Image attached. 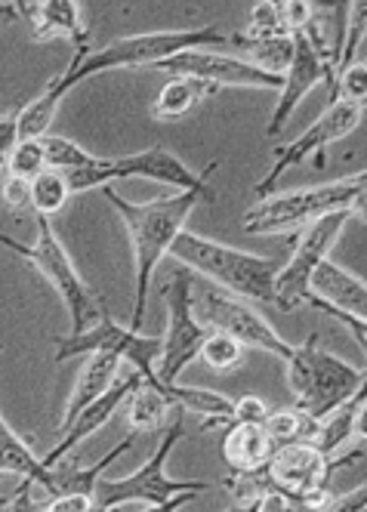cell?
I'll return each instance as SVG.
<instances>
[{
  "mask_svg": "<svg viewBox=\"0 0 367 512\" xmlns=\"http://www.w3.org/2000/svg\"><path fill=\"white\" fill-rule=\"evenodd\" d=\"M229 44V34L219 28H176V31H145V34H130V38L112 41L90 53H75L71 65L62 71L59 78L47 84V90L31 99L28 105L19 108V133L22 139H44L50 136L56 108L65 99L68 90H75L87 78H96L102 71L115 68H155L167 62L176 53L186 50H207V47H223Z\"/></svg>",
  "mask_w": 367,
  "mask_h": 512,
  "instance_id": "obj_1",
  "label": "cell"
},
{
  "mask_svg": "<svg viewBox=\"0 0 367 512\" xmlns=\"http://www.w3.org/2000/svg\"><path fill=\"white\" fill-rule=\"evenodd\" d=\"M102 195L118 210L121 223L130 235L133 266H136V303H133V315H130L127 327L139 331L145 321V309H149V290H152L155 269L161 266L164 256H170L173 241L179 238L182 229H186V219L204 198L195 192H179V195L136 204V201H127L124 195H118L112 186H105Z\"/></svg>",
  "mask_w": 367,
  "mask_h": 512,
  "instance_id": "obj_2",
  "label": "cell"
},
{
  "mask_svg": "<svg viewBox=\"0 0 367 512\" xmlns=\"http://www.w3.org/2000/svg\"><path fill=\"white\" fill-rule=\"evenodd\" d=\"M170 256L179 266H186L189 272H198V275L210 278L213 284H219L226 294L275 306V281L281 272L278 260L210 241V238H204L198 232H186V229H182L179 238L173 241Z\"/></svg>",
  "mask_w": 367,
  "mask_h": 512,
  "instance_id": "obj_3",
  "label": "cell"
},
{
  "mask_svg": "<svg viewBox=\"0 0 367 512\" xmlns=\"http://www.w3.org/2000/svg\"><path fill=\"white\" fill-rule=\"evenodd\" d=\"M364 380L367 368H355V364L321 349L318 334H312L303 346H293L287 361V386L297 408L309 420H324L343 401H349Z\"/></svg>",
  "mask_w": 367,
  "mask_h": 512,
  "instance_id": "obj_4",
  "label": "cell"
},
{
  "mask_svg": "<svg viewBox=\"0 0 367 512\" xmlns=\"http://www.w3.org/2000/svg\"><path fill=\"white\" fill-rule=\"evenodd\" d=\"M367 189V170L324 182V186L297 189V192H275L263 201H256L244 213V232L247 235H284L293 229H306L315 219L330 213L349 210L352 201Z\"/></svg>",
  "mask_w": 367,
  "mask_h": 512,
  "instance_id": "obj_5",
  "label": "cell"
},
{
  "mask_svg": "<svg viewBox=\"0 0 367 512\" xmlns=\"http://www.w3.org/2000/svg\"><path fill=\"white\" fill-rule=\"evenodd\" d=\"M182 417H186V411L176 408L170 423L164 426V435H161L155 454L145 460L136 472L121 475V479H99L96 494H93L96 512H115L124 503H149V506H155V503H167V500H173L179 494L210 491L207 482H176L167 475V460H170L173 448L179 445L182 432H186Z\"/></svg>",
  "mask_w": 367,
  "mask_h": 512,
  "instance_id": "obj_6",
  "label": "cell"
},
{
  "mask_svg": "<svg viewBox=\"0 0 367 512\" xmlns=\"http://www.w3.org/2000/svg\"><path fill=\"white\" fill-rule=\"evenodd\" d=\"M216 164L219 161H210L201 173H192L186 167V161H179L170 149L152 145V149H142L136 155H124V158H99L93 167L65 173V176H68V186L75 195L90 192V189H105L108 182H115V179H152V182L173 186L179 192H195L213 204V192L207 186V179L216 170Z\"/></svg>",
  "mask_w": 367,
  "mask_h": 512,
  "instance_id": "obj_7",
  "label": "cell"
},
{
  "mask_svg": "<svg viewBox=\"0 0 367 512\" xmlns=\"http://www.w3.org/2000/svg\"><path fill=\"white\" fill-rule=\"evenodd\" d=\"M0 244H4L10 253L28 260L34 269H38L53 290L62 297V303L68 306L71 315V334H84L87 327H93L102 315V303L96 300V294L87 287V281L78 275L75 263H71L68 250L62 247L59 235L53 232V223L47 216H38V238L34 244H19L10 235L0 232Z\"/></svg>",
  "mask_w": 367,
  "mask_h": 512,
  "instance_id": "obj_8",
  "label": "cell"
},
{
  "mask_svg": "<svg viewBox=\"0 0 367 512\" xmlns=\"http://www.w3.org/2000/svg\"><path fill=\"white\" fill-rule=\"evenodd\" d=\"M56 343H59V349L53 355L56 361H68V358H78V355H93V352H112L152 389L161 386L155 364L161 361L164 340L161 337H142L139 331H133V327L118 324L105 309H102L99 321L93 327H87L84 334H68V337H59Z\"/></svg>",
  "mask_w": 367,
  "mask_h": 512,
  "instance_id": "obj_9",
  "label": "cell"
},
{
  "mask_svg": "<svg viewBox=\"0 0 367 512\" xmlns=\"http://www.w3.org/2000/svg\"><path fill=\"white\" fill-rule=\"evenodd\" d=\"M192 309H195V318L207 327V331L229 334L244 349H260V352H269L281 361H290V355H293V346L260 312L250 309L247 303H241L238 297L226 294V290H219V287L192 290Z\"/></svg>",
  "mask_w": 367,
  "mask_h": 512,
  "instance_id": "obj_10",
  "label": "cell"
},
{
  "mask_svg": "<svg viewBox=\"0 0 367 512\" xmlns=\"http://www.w3.org/2000/svg\"><path fill=\"white\" fill-rule=\"evenodd\" d=\"M349 210H340V213H330L324 219H315L309 223L293 247L290 260L281 266L278 272V281H275V306L281 312H293L309 303L312 297V278L315 272L327 263L330 250L337 247L346 223H349Z\"/></svg>",
  "mask_w": 367,
  "mask_h": 512,
  "instance_id": "obj_11",
  "label": "cell"
},
{
  "mask_svg": "<svg viewBox=\"0 0 367 512\" xmlns=\"http://www.w3.org/2000/svg\"><path fill=\"white\" fill-rule=\"evenodd\" d=\"M361 457H364V451H352L346 457H327L312 442H293V445H284L272 454L266 475L272 482V491L327 506L330 503V479H334V472L340 466L361 460Z\"/></svg>",
  "mask_w": 367,
  "mask_h": 512,
  "instance_id": "obj_12",
  "label": "cell"
},
{
  "mask_svg": "<svg viewBox=\"0 0 367 512\" xmlns=\"http://www.w3.org/2000/svg\"><path fill=\"white\" fill-rule=\"evenodd\" d=\"M192 272L189 269H176L170 281L164 284V306H167V334L164 352H161V368L158 380L161 383H176L179 374L189 368L198 358L204 340H207V327L195 318L192 309Z\"/></svg>",
  "mask_w": 367,
  "mask_h": 512,
  "instance_id": "obj_13",
  "label": "cell"
},
{
  "mask_svg": "<svg viewBox=\"0 0 367 512\" xmlns=\"http://www.w3.org/2000/svg\"><path fill=\"white\" fill-rule=\"evenodd\" d=\"M361 118H364V105H352V102H334V105H327V108H324V115H321L303 136H297L293 142L278 145V158H275L272 170L253 186L256 201H263V198L275 195L278 179H281L290 167L306 164L309 158H315V164L321 167V164H324V149H327V145H334L337 139H343V136H349L352 130H358Z\"/></svg>",
  "mask_w": 367,
  "mask_h": 512,
  "instance_id": "obj_14",
  "label": "cell"
},
{
  "mask_svg": "<svg viewBox=\"0 0 367 512\" xmlns=\"http://www.w3.org/2000/svg\"><path fill=\"white\" fill-rule=\"evenodd\" d=\"M155 71H167L170 78H192L213 87H256V90H281L284 78L266 75L244 59L223 56L213 50H186L176 53L167 62L155 65Z\"/></svg>",
  "mask_w": 367,
  "mask_h": 512,
  "instance_id": "obj_15",
  "label": "cell"
},
{
  "mask_svg": "<svg viewBox=\"0 0 367 512\" xmlns=\"http://www.w3.org/2000/svg\"><path fill=\"white\" fill-rule=\"evenodd\" d=\"M321 81L330 84V75H327V68L321 62V56L315 53L312 41L306 38V34H293V62L287 68V75L281 81V90H278V102H275V112H272V121L266 127V136H278L290 115L297 112V105L303 102V96L309 90H315ZM334 87V84H330Z\"/></svg>",
  "mask_w": 367,
  "mask_h": 512,
  "instance_id": "obj_16",
  "label": "cell"
},
{
  "mask_svg": "<svg viewBox=\"0 0 367 512\" xmlns=\"http://www.w3.org/2000/svg\"><path fill=\"white\" fill-rule=\"evenodd\" d=\"M142 377L136 374V371H130L124 380H118L112 389H108L102 398H96L93 405H87L75 420H71V426L68 429H62V435H59V442L50 448V454L47 457H41V466L44 469H50V466H56L59 460H65V454L71 451V448H78L84 438H90V435H96L108 420H112L115 414H118V408L127 401V395L136 389V383H139Z\"/></svg>",
  "mask_w": 367,
  "mask_h": 512,
  "instance_id": "obj_17",
  "label": "cell"
},
{
  "mask_svg": "<svg viewBox=\"0 0 367 512\" xmlns=\"http://www.w3.org/2000/svg\"><path fill=\"white\" fill-rule=\"evenodd\" d=\"M309 306L318 312H324V309L343 312V315L367 324V281L327 260L312 278Z\"/></svg>",
  "mask_w": 367,
  "mask_h": 512,
  "instance_id": "obj_18",
  "label": "cell"
},
{
  "mask_svg": "<svg viewBox=\"0 0 367 512\" xmlns=\"http://www.w3.org/2000/svg\"><path fill=\"white\" fill-rule=\"evenodd\" d=\"M19 13L34 25V41L65 38L78 47V53L90 50V28L81 19V7L71 0H44V4H19Z\"/></svg>",
  "mask_w": 367,
  "mask_h": 512,
  "instance_id": "obj_19",
  "label": "cell"
},
{
  "mask_svg": "<svg viewBox=\"0 0 367 512\" xmlns=\"http://www.w3.org/2000/svg\"><path fill=\"white\" fill-rule=\"evenodd\" d=\"M121 368H124V361L118 355H112V352H93V355H87L84 368H81V377L75 383V392H71L68 405H65L62 429H68L71 420H75L87 405H93L96 398H102L108 389H112L121 380Z\"/></svg>",
  "mask_w": 367,
  "mask_h": 512,
  "instance_id": "obj_20",
  "label": "cell"
},
{
  "mask_svg": "<svg viewBox=\"0 0 367 512\" xmlns=\"http://www.w3.org/2000/svg\"><path fill=\"white\" fill-rule=\"evenodd\" d=\"M275 442L263 423H232L223 438V457L232 472H256L269 466L275 454Z\"/></svg>",
  "mask_w": 367,
  "mask_h": 512,
  "instance_id": "obj_21",
  "label": "cell"
},
{
  "mask_svg": "<svg viewBox=\"0 0 367 512\" xmlns=\"http://www.w3.org/2000/svg\"><path fill=\"white\" fill-rule=\"evenodd\" d=\"M158 392L170 398L176 408L204 417V429L219 426V423H235V401L226 398L223 392L201 389V386H179V383H161Z\"/></svg>",
  "mask_w": 367,
  "mask_h": 512,
  "instance_id": "obj_22",
  "label": "cell"
},
{
  "mask_svg": "<svg viewBox=\"0 0 367 512\" xmlns=\"http://www.w3.org/2000/svg\"><path fill=\"white\" fill-rule=\"evenodd\" d=\"M364 395H367V380L361 383V389H358L349 401H343L340 408H334L324 420H318L315 435L309 438V442H312L321 454L334 457V454L349 442V438H355V414H358V408H361Z\"/></svg>",
  "mask_w": 367,
  "mask_h": 512,
  "instance_id": "obj_23",
  "label": "cell"
},
{
  "mask_svg": "<svg viewBox=\"0 0 367 512\" xmlns=\"http://www.w3.org/2000/svg\"><path fill=\"white\" fill-rule=\"evenodd\" d=\"M219 87L213 84H204V81H192V78H170L164 84V90L158 93V99L152 102V115L158 121H179V118H186L192 115L195 108L213 96Z\"/></svg>",
  "mask_w": 367,
  "mask_h": 512,
  "instance_id": "obj_24",
  "label": "cell"
},
{
  "mask_svg": "<svg viewBox=\"0 0 367 512\" xmlns=\"http://www.w3.org/2000/svg\"><path fill=\"white\" fill-rule=\"evenodd\" d=\"M229 44L244 53V62L266 71V75L284 78L293 62V38H247V34H229Z\"/></svg>",
  "mask_w": 367,
  "mask_h": 512,
  "instance_id": "obj_25",
  "label": "cell"
},
{
  "mask_svg": "<svg viewBox=\"0 0 367 512\" xmlns=\"http://www.w3.org/2000/svg\"><path fill=\"white\" fill-rule=\"evenodd\" d=\"M176 405L170 398H164L158 389H152L145 380L136 383V389L127 395V423H130V432H155V429H164L173 417Z\"/></svg>",
  "mask_w": 367,
  "mask_h": 512,
  "instance_id": "obj_26",
  "label": "cell"
},
{
  "mask_svg": "<svg viewBox=\"0 0 367 512\" xmlns=\"http://www.w3.org/2000/svg\"><path fill=\"white\" fill-rule=\"evenodd\" d=\"M0 475H16L22 482H44V466L25 438L0 414Z\"/></svg>",
  "mask_w": 367,
  "mask_h": 512,
  "instance_id": "obj_27",
  "label": "cell"
},
{
  "mask_svg": "<svg viewBox=\"0 0 367 512\" xmlns=\"http://www.w3.org/2000/svg\"><path fill=\"white\" fill-rule=\"evenodd\" d=\"M75 195L68 186V176L59 173V170H44L41 176H34L31 179V210L38 213V216H56L68 198Z\"/></svg>",
  "mask_w": 367,
  "mask_h": 512,
  "instance_id": "obj_28",
  "label": "cell"
},
{
  "mask_svg": "<svg viewBox=\"0 0 367 512\" xmlns=\"http://www.w3.org/2000/svg\"><path fill=\"white\" fill-rule=\"evenodd\" d=\"M263 426L275 442V448H284L293 442H309V438L315 435L318 420H309L300 408H287V411L281 408V411H269Z\"/></svg>",
  "mask_w": 367,
  "mask_h": 512,
  "instance_id": "obj_29",
  "label": "cell"
},
{
  "mask_svg": "<svg viewBox=\"0 0 367 512\" xmlns=\"http://www.w3.org/2000/svg\"><path fill=\"white\" fill-rule=\"evenodd\" d=\"M44 152H47V167L59 170V173H75V170L93 167L99 161L93 152H87L84 145H78L75 139L56 136V133L44 136Z\"/></svg>",
  "mask_w": 367,
  "mask_h": 512,
  "instance_id": "obj_30",
  "label": "cell"
},
{
  "mask_svg": "<svg viewBox=\"0 0 367 512\" xmlns=\"http://www.w3.org/2000/svg\"><path fill=\"white\" fill-rule=\"evenodd\" d=\"M198 358L207 364L210 371L229 374V371H235L238 364L244 361V346L235 337H229V334L210 331L207 340H204V346H201V352H198Z\"/></svg>",
  "mask_w": 367,
  "mask_h": 512,
  "instance_id": "obj_31",
  "label": "cell"
},
{
  "mask_svg": "<svg viewBox=\"0 0 367 512\" xmlns=\"http://www.w3.org/2000/svg\"><path fill=\"white\" fill-rule=\"evenodd\" d=\"M247 38H293L284 22V4H256L250 7Z\"/></svg>",
  "mask_w": 367,
  "mask_h": 512,
  "instance_id": "obj_32",
  "label": "cell"
},
{
  "mask_svg": "<svg viewBox=\"0 0 367 512\" xmlns=\"http://www.w3.org/2000/svg\"><path fill=\"white\" fill-rule=\"evenodd\" d=\"M44 170H50V167H47V152H44V139H22V142L16 145L13 158H10L7 173L22 176V179L31 182L34 176H41Z\"/></svg>",
  "mask_w": 367,
  "mask_h": 512,
  "instance_id": "obj_33",
  "label": "cell"
},
{
  "mask_svg": "<svg viewBox=\"0 0 367 512\" xmlns=\"http://www.w3.org/2000/svg\"><path fill=\"white\" fill-rule=\"evenodd\" d=\"M334 102H352V105L367 102V62H349L340 68L330 105Z\"/></svg>",
  "mask_w": 367,
  "mask_h": 512,
  "instance_id": "obj_34",
  "label": "cell"
},
{
  "mask_svg": "<svg viewBox=\"0 0 367 512\" xmlns=\"http://www.w3.org/2000/svg\"><path fill=\"white\" fill-rule=\"evenodd\" d=\"M367 38V4H349V25H346V44H343V65L355 62V50ZM340 65V68H343Z\"/></svg>",
  "mask_w": 367,
  "mask_h": 512,
  "instance_id": "obj_35",
  "label": "cell"
},
{
  "mask_svg": "<svg viewBox=\"0 0 367 512\" xmlns=\"http://www.w3.org/2000/svg\"><path fill=\"white\" fill-rule=\"evenodd\" d=\"M0 201H4L13 213L31 210V182L13 173H4L0 179Z\"/></svg>",
  "mask_w": 367,
  "mask_h": 512,
  "instance_id": "obj_36",
  "label": "cell"
},
{
  "mask_svg": "<svg viewBox=\"0 0 367 512\" xmlns=\"http://www.w3.org/2000/svg\"><path fill=\"white\" fill-rule=\"evenodd\" d=\"M22 142V133H19V112L13 115H0V176L7 173L10 167V158L16 152V145Z\"/></svg>",
  "mask_w": 367,
  "mask_h": 512,
  "instance_id": "obj_37",
  "label": "cell"
},
{
  "mask_svg": "<svg viewBox=\"0 0 367 512\" xmlns=\"http://www.w3.org/2000/svg\"><path fill=\"white\" fill-rule=\"evenodd\" d=\"M269 405L260 395H241L235 401V423H266Z\"/></svg>",
  "mask_w": 367,
  "mask_h": 512,
  "instance_id": "obj_38",
  "label": "cell"
},
{
  "mask_svg": "<svg viewBox=\"0 0 367 512\" xmlns=\"http://www.w3.org/2000/svg\"><path fill=\"white\" fill-rule=\"evenodd\" d=\"M364 503H367V485L355 488V491H349L343 497H330V503L321 512H358Z\"/></svg>",
  "mask_w": 367,
  "mask_h": 512,
  "instance_id": "obj_39",
  "label": "cell"
},
{
  "mask_svg": "<svg viewBox=\"0 0 367 512\" xmlns=\"http://www.w3.org/2000/svg\"><path fill=\"white\" fill-rule=\"evenodd\" d=\"M324 315H330V318H337L346 331L355 337V343H358V349L364 352V358H367V324H361V321H355V318H349V315H343V312H330V309H324Z\"/></svg>",
  "mask_w": 367,
  "mask_h": 512,
  "instance_id": "obj_40",
  "label": "cell"
},
{
  "mask_svg": "<svg viewBox=\"0 0 367 512\" xmlns=\"http://www.w3.org/2000/svg\"><path fill=\"white\" fill-rule=\"evenodd\" d=\"M355 438H358V442H367V395H364L361 408L355 414Z\"/></svg>",
  "mask_w": 367,
  "mask_h": 512,
  "instance_id": "obj_41",
  "label": "cell"
},
{
  "mask_svg": "<svg viewBox=\"0 0 367 512\" xmlns=\"http://www.w3.org/2000/svg\"><path fill=\"white\" fill-rule=\"evenodd\" d=\"M19 4H10V0H0V25H13L19 22Z\"/></svg>",
  "mask_w": 367,
  "mask_h": 512,
  "instance_id": "obj_42",
  "label": "cell"
},
{
  "mask_svg": "<svg viewBox=\"0 0 367 512\" xmlns=\"http://www.w3.org/2000/svg\"><path fill=\"white\" fill-rule=\"evenodd\" d=\"M349 216H358L361 223H367V189H361V195L352 201V207H349Z\"/></svg>",
  "mask_w": 367,
  "mask_h": 512,
  "instance_id": "obj_43",
  "label": "cell"
},
{
  "mask_svg": "<svg viewBox=\"0 0 367 512\" xmlns=\"http://www.w3.org/2000/svg\"><path fill=\"white\" fill-rule=\"evenodd\" d=\"M226 512H253V503H232Z\"/></svg>",
  "mask_w": 367,
  "mask_h": 512,
  "instance_id": "obj_44",
  "label": "cell"
},
{
  "mask_svg": "<svg viewBox=\"0 0 367 512\" xmlns=\"http://www.w3.org/2000/svg\"><path fill=\"white\" fill-rule=\"evenodd\" d=\"M7 512H19V506H16V503L10 500V503H7Z\"/></svg>",
  "mask_w": 367,
  "mask_h": 512,
  "instance_id": "obj_45",
  "label": "cell"
},
{
  "mask_svg": "<svg viewBox=\"0 0 367 512\" xmlns=\"http://www.w3.org/2000/svg\"><path fill=\"white\" fill-rule=\"evenodd\" d=\"M358 512H367V503H364V506H361V509H358Z\"/></svg>",
  "mask_w": 367,
  "mask_h": 512,
  "instance_id": "obj_46",
  "label": "cell"
},
{
  "mask_svg": "<svg viewBox=\"0 0 367 512\" xmlns=\"http://www.w3.org/2000/svg\"><path fill=\"white\" fill-rule=\"evenodd\" d=\"M0 352H4V343H0Z\"/></svg>",
  "mask_w": 367,
  "mask_h": 512,
  "instance_id": "obj_47",
  "label": "cell"
},
{
  "mask_svg": "<svg viewBox=\"0 0 367 512\" xmlns=\"http://www.w3.org/2000/svg\"><path fill=\"white\" fill-rule=\"evenodd\" d=\"M0 179H4V176H0Z\"/></svg>",
  "mask_w": 367,
  "mask_h": 512,
  "instance_id": "obj_48",
  "label": "cell"
}]
</instances>
